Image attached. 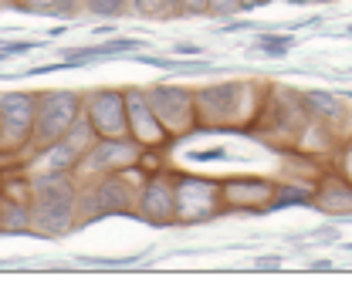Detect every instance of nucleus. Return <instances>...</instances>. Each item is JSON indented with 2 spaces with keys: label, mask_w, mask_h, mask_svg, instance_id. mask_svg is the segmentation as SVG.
<instances>
[{
  "label": "nucleus",
  "mask_w": 352,
  "mask_h": 297,
  "mask_svg": "<svg viewBox=\"0 0 352 297\" xmlns=\"http://www.w3.org/2000/svg\"><path fill=\"white\" fill-rule=\"evenodd\" d=\"M75 203H78L75 182H72L65 172H47L44 179H38V186H34V210H31V219H34V226L41 230L44 237H61V233L72 230Z\"/></svg>",
  "instance_id": "1"
},
{
  "label": "nucleus",
  "mask_w": 352,
  "mask_h": 297,
  "mask_svg": "<svg viewBox=\"0 0 352 297\" xmlns=\"http://www.w3.org/2000/svg\"><path fill=\"white\" fill-rule=\"evenodd\" d=\"M78 95L75 91H44L38 98V112H34V132H31V142L38 149L54 145L61 135H68L75 122H78Z\"/></svg>",
  "instance_id": "2"
},
{
  "label": "nucleus",
  "mask_w": 352,
  "mask_h": 297,
  "mask_svg": "<svg viewBox=\"0 0 352 297\" xmlns=\"http://www.w3.org/2000/svg\"><path fill=\"white\" fill-rule=\"evenodd\" d=\"M176 223H204L217 213V182L210 179H176Z\"/></svg>",
  "instance_id": "3"
},
{
  "label": "nucleus",
  "mask_w": 352,
  "mask_h": 297,
  "mask_svg": "<svg viewBox=\"0 0 352 297\" xmlns=\"http://www.w3.org/2000/svg\"><path fill=\"white\" fill-rule=\"evenodd\" d=\"M88 126L102 139H122L129 135V112H126V95L102 88L88 98Z\"/></svg>",
  "instance_id": "4"
},
{
  "label": "nucleus",
  "mask_w": 352,
  "mask_h": 297,
  "mask_svg": "<svg viewBox=\"0 0 352 297\" xmlns=\"http://www.w3.org/2000/svg\"><path fill=\"white\" fill-rule=\"evenodd\" d=\"M34 112H38V98L28 91H7L0 95V132L3 139H10L14 145L28 142L34 132Z\"/></svg>",
  "instance_id": "5"
},
{
  "label": "nucleus",
  "mask_w": 352,
  "mask_h": 297,
  "mask_svg": "<svg viewBox=\"0 0 352 297\" xmlns=\"http://www.w3.org/2000/svg\"><path fill=\"white\" fill-rule=\"evenodd\" d=\"M82 213H85V219H102V216H116V213H132V193H129V186H126V179H122V176L102 179V182L91 189V196H85Z\"/></svg>",
  "instance_id": "6"
},
{
  "label": "nucleus",
  "mask_w": 352,
  "mask_h": 297,
  "mask_svg": "<svg viewBox=\"0 0 352 297\" xmlns=\"http://www.w3.org/2000/svg\"><path fill=\"white\" fill-rule=\"evenodd\" d=\"M156 119L170 128H186L193 119V91L186 88H149L146 91Z\"/></svg>",
  "instance_id": "7"
},
{
  "label": "nucleus",
  "mask_w": 352,
  "mask_h": 297,
  "mask_svg": "<svg viewBox=\"0 0 352 297\" xmlns=\"http://www.w3.org/2000/svg\"><path fill=\"white\" fill-rule=\"evenodd\" d=\"M126 112H129V135L135 142H142V145H160V142L166 139L163 122L156 119V112H153L146 91H139V88H129V91H126Z\"/></svg>",
  "instance_id": "8"
},
{
  "label": "nucleus",
  "mask_w": 352,
  "mask_h": 297,
  "mask_svg": "<svg viewBox=\"0 0 352 297\" xmlns=\"http://www.w3.org/2000/svg\"><path fill=\"white\" fill-rule=\"evenodd\" d=\"M237 98H241V85L237 82L200 88L193 95V102L200 108V119H207V122H230L234 112H237Z\"/></svg>",
  "instance_id": "9"
},
{
  "label": "nucleus",
  "mask_w": 352,
  "mask_h": 297,
  "mask_svg": "<svg viewBox=\"0 0 352 297\" xmlns=\"http://www.w3.org/2000/svg\"><path fill=\"white\" fill-rule=\"evenodd\" d=\"M139 213L146 216V223H156V226L176 223L173 186H166L163 179H149V182L142 186V196H139Z\"/></svg>",
  "instance_id": "10"
},
{
  "label": "nucleus",
  "mask_w": 352,
  "mask_h": 297,
  "mask_svg": "<svg viewBox=\"0 0 352 297\" xmlns=\"http://www.w3.org/2000/svg\"><path fill=\"white\" fill-rule=\"evenodd\" d=\"M135 159H139V145L122 135V139H102L85 156V166L88 169H122Z\"/></svg>",
  "instance_id": "11"
},
{
  "label": "nucleus",
  "mask_w": 352,
  "mask_h": 297,
  "mask_svg": "<svg viewBox=\"0 0 352 297\" xmlns=\"http://www.w3.org/2000/svg\"><path fill=\"white\" fill-rule=\"evenodd\" d=\"M311 203L325 213H352V186L349 182H339V179H329L322 182L315 193H311Z\"/></svg>",
  "instance_id": "12"
},
{
  "label": "nucleus",
  "mask_w": 352,
  "mask_h": 297,
  "mask_svg": "<svg viewBox=\"0 0 352 297\" xmlns=\"http://www.w3.org/2000/svg\"><path fill=\"white\" fill-rule=\"evenodd\" d=\"M274 189L261 179H230L227 182V203L237 210H258V200L271 196Z\"/></svg>",
  "instance_id": "13"
},
{
  "label": "nucleus",
  "mask_w": 352,
  "mask_h": 297,
  "mask_svg": "<svg viewBox=\"0 0 352 297\" xmlns=\"http://www.w3.org/2000/svg\"><path fill=\"white\" fill-rule=\"evenodd\" d=\"M302 105H305L311 115H318V119H339L342 115L339 98H332L329 91H305L302 95Z\"/></svg>",
  "instance_id": "14"
},
{
  "label": "nucleus",
  "mask_w": 352,
  "mask_h": 297,
  "mask_svg": "<svg viewBox=\"0 0 352 297\" xmlns=\"http://www.w3.org/2000/svg\"><path fill=\"white\" fill-rule=\"evenodd\" d=\"M135 61H142V64H153V68H160V71H179V75H200V71H210L214 64L210 61H170V58H149V54H142V58H135Z\"/></svg>",
  "instance_id": "15"
},
{
  "label": "nucleus",
  "mask_w": 352,
  "mask_h": 297,
  "mask_svg": "<svg viewBox=\"0 0 352 297\" xmlns=\"http://www.w3.org/2000/svg\"><path fill=\"white\" fill-rule=\"evenodd\" d=\"M311 203V189H298V186H285L271 193L267 210H281V206H308Z\"/></svg>",
  "instance_id": "16"
},
{
  "label": "nucleus",
  "mask_w": 352,
  "mask_h": 297,
  "mask_svg": "<svg viewBox=\"0 0 352 297\" xmlns=\"http://www.w3.org/2000/svg\"><path fill=\"white\" fill-rule=\"evenodd\" d=\"M292 44H295L292 34H261V38L254 41V51L271 54V58H285V54L292 51Z\"/></svg>",
  "instance_id": "17"
},
{
  "label": "nucleus",
  "mask_w": 352,
  "mask_h": 297,
  "mask_svg": "<svg viewBox=\"0 0 352 297\" xmlns=\"http://www.w3.org/2000/svg\"><path fill=\"white\" fill-rule=\"evenodd\" d=\"M126 3L129 0H88V10L95 17H119L126 10Z\"/></svg>",
  "instance_id": "18"
},
{
  "label": "nucleus",
  "mask_w": 352,
  "mask_h": 297,
  "mask_svg": "<svg viewBox=\"0 0 352 297\" xmlns=\"http://www.w3.org/2000/svg\"><path fill=\"white\" fill-rule=\"evenodd\" d=\"M237 10H244L241 0H210V14H217V17H230Z\"/></svg>",
  "instance_id": "19"
},
{
  "label": "nucleus",
  "mask_w": 352,
  "mask_h": 297,
  "mask_svg": "<svg viewBox=\"0 0 352 297\" xmlns=\"http://www.w3.org/2000/svg\"><path fill=\"white\" fill-rule=\"evenodd\" d=\"M193 163H217V159H227V149H207V152H190Z\"/></svg>",
  "instance_id": "20"
},
{
  "label": "nucleus",
  "mask_w": 352,
  "mask_h": 297,
  "mask_svg": "<svg viewBox=\"0 0 352 297\" xmlns=\"http://www.w3.org/2000/svg\"><path fill=\"white\" fill-rule=\"evenodd\" d=\"M281 267V257H258L254 260V270H278Z\"/></svg>",
  "instance_id": "21"
},
{
  "label": "nucleus",
  "mask_w": 352,
  "mask_h": 297,
  "mask_svg": "<svg viewBox=\"0 0 352 297\" xmlns=\"http://www.w3.org/2000/svg\"><path fill=\"white\" fill-rule=\"evenodd\" d=\"M186 7H183V14H204V10H210V0H183Z\"/></svg>",
  "instance_id": "22"
},
{
  "label": "nucleus",
  "mask_w": 352,
  "mask_h": 297,
  "mask_svg": "<svg viewBox=\"0 0 352 297\" xmlns=\"http://www.w3.org/2000/svg\"><path fill=\"white\" fill-rule=\"evenodd\" d=\"M308 270H332V260H311Z\"/></svg>",
  "instance_id": "23"
},
{
  "label": "nucleus",
  "mask_w": 352,
  "mask_h": 297,
  "mask_svg": "<svg viewBox=\"0 0 352 297\" xmlns=\"http://www.w3.org/2000/svg\"><path fill=\"white\" fill-rule=\"evenodd\" d=\"M200 47L197 44H176V54H197Z\"/></svg>",
  "instance_id": "24"
},
{
  "label": "nucleus",
  "mask_w": 352,
  "mask_h": 297,
  "mask_svg": "<svg viewBox=\"0 0 352 297\" xmlns=\"http://www.w3.org/2000/svg\"><path fill=\"white\" fill-rule=\"evenodd\" d=\"M264 3H267V0H241L244 10H254V7H264Z\"/></svg>",
  "instance_id": "25"
},
{
  "label": "nucleus",
  "mask_w": 352,
  "mask_h": 297,
  "mask_svg": "<svg viewBox=\"0 0 352 297\" xmlns=\"http://www.w3.org/2000/svg\"><path fill=\"white\" fill-rule=\"evenodd\" d=\"M288 3H295V7H302V3H311V0H288Z\"/></svg>",
  "instance_id": "26"
},
{
  "label": "nucleus",
  "mask_w": 352,
  "mask_h": 297,
  "mask_svg": "<svg viewBox=\"0 0 352 297\" xmlns=\"http://www.w3.org/2000/svg\"><path fill=\"white\" fill-rule=\"evenodd\" d=\"M346 250H349V254H352V243H349V247H346Z\"/></svg>",
  "instance_id": "27"
},
{
  "label": "nucleus",
  "mask_w": 352,
  "mask_h": 297,
  "mask_svg": "<svg viewBox=\"0 0 352 297\" xmlns=\"http://www.w3.org/2000/svg\"><path fill=\"white\" fill-rule=\"evenodd\" d=\"M346 163H349V169H352V159H346Z\"/></svg>",
  "instance_id": "28"
}]
</instances>
